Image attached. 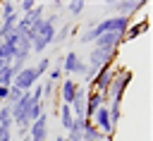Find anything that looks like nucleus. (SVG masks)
I'll use <instances>...</instances> for the list:
<instances>
[{
  "instance_id": "26",
  "label": "nucleus",
  "mask_w": 153,
  "mask_h": 141,
  "mask_svg": "<svg viewBox=\"0 0 153 141\" xmlns=\"http://www.w3.org/2000/svg\"><path fill=\"white\" fill-rule=\"evenodd\" d=\"M33 7H36V0H22V2L17 5V12H19L22 17H24V14H29V12L33 10Z\"/></svg>"
},
{
  "instance_id": "2",
  "label": "nucleus",
  "mask_w": 153,
  "mask_h": 141,
  "mask_svg": "<svg viewBox=\"0 0 153 141\" xmlns=\"http://www.w3.org/2000/svg\"><path fill=\"white\" fill-rule=\"evenodd\" d=\"M112 69H115V79H112V84H110V88H108V93H105V100H108V103H122L124 91H127V86L131 84L134 74H131L129 69H124L122 65H120V67H112Z\"/></svg>"
},
{
  "instance_id": "20",
  "label": "nucleus",
  "mask_w": 153,
  "mask_h": 141,
  "mask_svg": "<svg viewBox=\"0 0 153 141\" xmlns=\"http://www.w3.org/2000/svg\"><path fill=\"white\" fill-rule=\"evenodd\" d=\"M65 10H67L72 17H79V14L86 10V2H84V0H72V2H67V5H65Z\"/></svg>"
},
{
  "instance_id": "21",
  "label": "nucleus",
  "mask_w": 153,
  "mask_h": 141,
  "mask_svg": "<svg viewBox=\"0 0 153 141\" xmlns=\"http://www.w3.org/2000/svg\"><path fill=\"white\" fill-rule=\"evenodd\" d=\"M33 69L38 72V76H45V74H48V69H50V57H45V55H43V57H38V62L33 65Z\"/></svg>"
},
{
  "instance_id": "23",
  "label": "nucleus",
  "mask_w": 153,
  "mask_h": 141,
  "mask_svg": "<svg viewBox=\"0 0 153 141\" xmlns=\"http://www.w3.org/2000/svg\"><path fill=\"white\" fill-rule=\"evenodd\" d=\"M14 12H17V2H12V0L0 2V19H2V17H10V14H14Z\"/></svg>"
},
{
  "instance_id": "15",
  "label": "nucleus",
  "mask_w": 153,
  "mask_h": 141,
  "mask_svg": "<svg viewBox=\"0 0 153 141\" xmlns=\"http://www.w3.org/2000/svg\"><path fill=\"white\" fill-rule=\"evenodd\" d=\"M19 19H22V14H19V12H14V14H10V17H2V19H0V41L14 31V26H17V22H19Z\"/></svg>"
},
{
  "instance_id": "27",
  "label": "nucleus",
  "mask_w": 153,
  "mask_h": 141,
  "mask_svg": "<svg viewBox=\"0 0 153 141\" xmlns=\"http://www.w3.org/2000/svg\"><path fill=\"white\" fill-rule=\"evenodd\" d=\"M53 93H55V84H50L48 79L41 84V98H53Z\"/></svg>"
},
{
  "instance_id": "17",
  "label": "nucleus",
  "mask_w": 153,
  "mask_h": 141,
  "mask_svg": "<svg viewBox=\"0 0 153 141\" xmlns=\"http://www.w3.org/2000/svg\"><path fill=\"white\" fill-rule=\"evenodd\" d=\"M57 117H60V127L65 129V131H69L72 129V124H74V115H72V110H69V105H60V110H57Z\"/></svg>"
},
{
  "instance_id": "31",
  "label": "nucleus",
  "mask_w": 153,
  "mask_h": 141,
  "mask_svg": "<svg viewBox=\"0 0 153 141\" xmlns=\"http://www.w3.org/2000/svg\"><path fill=\"white\" fill-rule=\"evenodd\" d=\"M55 141H67V139H65V134H57V136H55Z\"/></svg>"
},
{
  "instance_id": "6",
  "label": "nucleus",
  "mask_w": 153,
  "mask_h": 141,
  "mask_svg": "<svg viewBox=\"0 0 153 141\" xmlns=\"http://www.w3.org/2000/svg\"><path fill=\"white\" fill-rule=\"evenodd\" d=\"M115 55H117V50L105 53V50H96V48H91V53H88V57H86L84 62H86V67H88V69L98 72V69H100V67H105V65H115Z\"/></svg>"
},
{
  "instance_id": "30",
  "label": "nucleus",
  "mask_w": 153,
  "mask_h": 141,
  "mask_svg": "<svg viewBox=\"0 0 153 141\" xmlns=\"http://www.w3.org/2000/svg\"><path fill=\"white\" fill-rule=\"evenodd\" d=\"M53 10H55V12H65V5H62L60 0H55V2H53Z\"/></svg>"
},
{
  "instance_id": "29",
  "label": "nucleus",
  "mask_w": 153,
  "mask_h": 141,
  "mask_svg": "<svg viewBox=\"0 0 153 141\" xmlns=\"http://www.w3.org/2000/svg\"><path fill=\"white\" fill-rule=\"evenodd\" d=\"M7 91H10V86H0V105H5V100H7Z\"/></svg>"
},
{
  "instance_id": "8",
  "label": "nucleus",
  "mask_w": 153,
  "mask_h": 141,
  "mask_svg": "<svg viewBox=\"0 0 153 141\" xmlns=\"http://www.w3.org/2000/svg\"><path fill=\"white\" fill-rule=\"evenodd\" d=\"M120 45H122V33H115V31L100 33V36L93 41V48H96V50H105V53L120 50Z\"/></svg>"
},
{
  "instance_id": "7",
  "label": "nucleus",
  "mask_w": 153,
  "mask_h": 141,
  "mask_svg": "<svg viewBox=\"0 0 153 141\" xmlns=\"http://www.w3.org/2000/svg\"><path fill=\"white\" fill-rule=\"evenodd\" d=\"M19 38H22V33L12 31L10 36H5V38L0 41V62H5V65L12 62V57H14V53H17V45H19Z\"/></svg>"
},
{
  "instance_id": "18",
  "label": "nucleus",
  "mask_w": 153,
  "mask_h": 141,
  "mask_svg": "<svg viewBox=\"0 0 153 141\" xmlns=\"http://www.w3.org/2000/svg\"><path fill=\"white\" fill-rule=\"evenodd\" d=\"M72 26H74V22L72 19H67L57 31H55V41H53V45H62L67 38H69V31H72Z\"/></svg>"
},
{
  "instance_id": "25",
  "label": "nucleus",
  "mask_w": 153,
  "mask_h": 141,
  "mask_svg": "<svg viewBox=\"0 0 153 141\" xmlns=\"http://www.w3.org/2000/svg\"><path fill=\"white\" fill-rule=\"evenodd\" d=\"M45 76H48V81H50V84H60V81H62V69H60V65H55L53 69H48V74H45Z\"/></svg>"
},
{
  "instance_id": "11",
  "label": "nucleus",
  "mask_w": 153,
  "mask_h": 141,
  "mask_svg": "<svg viewBox=\"0 0 153 141\" xmlns=\"http://www.w3.org/2000/svg\"><path fill=\"white\" fill-rule=\"evenodd\" d=\"M100 105H108L105 96H100L98 91H88V93H86V108H84V119H88V122H91V117L96 115V110H98Z\"/></svg>"
},
{
  "instance_id": "13",
  "label": "nucleus",
  "mask_w": 153,
  "mask_h": 141,
  "mask_svg": "<svg viewBox=\"0 0 153 141\" xmlns=\"http://www.w3.org/2000/svg\"><path fill=\"white\" fill-rule=\"evenodd\" d=\"M86 93H88V88L81 84V86H79V91H76V96H74V98H72V103H69V110H72L74 119L84 117V108H86Z\"/></svg>"
},
{
  "instance_id": "24",
  "label": "nucleus",
  "mask_w": 153,
  "mask_h": 141,
  "mask_svg": "<svg viewBox=\"0 0 153 141\" xmlns=\"http://www.w3.org/2000/svg\"><path fill=\"white\" fill-rule=\"evenodd\" d=\"M24 96V91L22 88H17V86H10V91H7V100H5V105H14L19 98Z\"/></svg>"
},
{
  "instance_id": "32",
  "label": "nucleus",
  "mask_w": 153,
  "mask_h": 141,
  "mask_svg": "<svg viewBox=\"0 0 153 141\" xmlns=\"http://www.w3.org/2000/svg\"><path fill=\"white\" fill-rule=\"evenodd\" d=\"M103 141H112V139H103Z\"/></svg>"
},
{
  "instance_id": "1",
  "label": "nucleus",
  "mask_w": 153,
  "mask_h": 141,
  "mask_svg": "<svg viewBox=\"0 0 153 141\" xmlns=\"http://www.w3.org/2000/svg\"><path fill=\"white\" fill-rule=\"evenodd\" d=\"M57 22H60V14H50V17H43L38 24H33L36 26V38L31 41V53L43 55V50L53 45L55 31H57Z\"/></svg>"
},
{
  "instance_id": "4",
  "label": "nucleus",
  "mask_w": 153,
  "mask_h": 141,
  "mask_svg": "<svg viewBox=\"0 0 153 141\" xmlns=\"http://www.w3.org/2000/svg\"><path fill=\"white\" fill-rule=\"evenodd\" d=\"M108 7H110L117 17H131V19H134V14H136L139 10L148 7V0H117V2L110 0Z\"/></svg>"
},
{
  "instance_id": "5",
  "label": "nucleus",
  "mask_w": 153,
  "mask_h": 141,
  "mask_svg": "<svg viewBox=\"0 0 153 141\" xmlns=\"http://www.w3.org/2000/svg\"><path fill=\"white\" fill-rule=\"evenodd\" d=\"M112 67H115V65H105V67L98 69V74H96L93 81L88 84L91 91H98L100 96L108 93V88H110V84H112V79H115V69H112Z\"/></svg>"
},
{
  "instance_id": "14",
  "label": "nucleus",
  "mask_w": 153,
  "mask_h": 141,
  "mask_svg": "<svg viewBox=\"0 0 153 141\" xmlns=\"http://www.w3.org/2000/svg\"><path fill=\"white\" fill-rule=\"evenodd\" d=\"M79 55L74 53V50H69V53H65L62 57H60V69L65 72V74H69V79H72V74H74V69H76V65H79Z\"/></svg>"
},
{
  "instance_id": "28",
  "label": "nucleus",
  "mask_w": 153,
  "mask_h": 141,
  "mask_svg": "<svg viewBox=\"0 0 153 141\" xmlns=\"http://www.w3.org/2000/svg\"><path fill=\"white\" fill-rule=\"evenodd\" d=\"M86 69H88V67H86V62H84V60H79V65H76V69H74V74H72V76H81V79H84Z\"/></svg>"
},
{
  "instance_id": "22",
  "label": "nucleus",
  "mask_w": 153,
  "mask_h": 141,
  "mask_svg": "<svg viewBox=\"0 0 153 141\" xmlns=\"http://www.w3.org/2000/svg\"><path fill=\"white\" fill-rule=\"evenodd\" d=\"M12 79H14L12 67H10V65L2 67V69H0V86H12Z\"/></svg>"
},
{
  "instance_id": "12",
  "label": "nucleus",
  "mask_w": 153,
  "mask_h": 141,
  "mask_svg": "<svg viewBox=\"0 0 153 141\" xmlns=\"http://www.w3.org/2000/svg\"><path fill=\"white\" fill-rule=\"evenodd\" d=\"M79 86H81V84H79L76 79H69V76H65V79L60 81V96H62V103H65V105L72 103V98L76 96Z\"/></svg>"
},
{
  "instance_id": "19",
  "label": "nucleus",
  "mask_w": 153,
  "mask_h": 141,
  "mask_svg": "<svg viewBox=\"0 0 153 141\" xmlns=\"http://www.w3.org/2000/svg\"><path fill=\"white\" fill-rule=\"evenodd\" d=\"M105 136L93 127V122H88L86 119V124H84V141H103Z\"/></svg>"
},
{
  "instance_id": "10",
  "label": "nucleus",
  "mask_w": 153,
  "mask_h": 141,
  "mask_svg": "<svg viewBox=\"0 0 153 141\" xmlns=\"http://www.w3.org/2000/svg\"><path fill=\"white\" fill-rule=\"evenodd\" d=\"M26 136H29V141H45V136H48V112H43L36 122H31Z\"/></svg>"
},
{
  "instance_id": "3",
  "label": "nucleus",
  "mask_w": 153,
  "mask_h": 141,
  "mask_svg": "<svg viewBox=\"0 0 153 141\" xmlns=\"http://www.w3.org/2000/svg\"><path fill=\"white\" fill-rule=\"evenodd\" d=\"M36 84H41V76H38V72L33 69V65H26V67H22L17 74H14V79H12V86H17V88H22L24 93H29Z\"/></svg>"
},
{
  "instance_id": "9",
  "label": "nucleus",
  "mask_w": 153,
  "mask_h": 141,
  "mask_svg": "<svg viewBox=\"0 0 153 141\" xmlns=\"http://www.w3.org/2000/svg\"><path fill=\"white\" fill-rule=\"evenodd\" d=\"M148 29H151V19H148V17L139 19V22H131V24L127 26V31L122 33V43H124V41H136V38L143 36Z\"/></svg>"
},
{
  "instance_id": "16",
  "label": "nucleus",
  "mask_w": 153,
  "mask_h": 141,
  "mask_svg": "<svg viewBox=\"0 0 153 141\" xmlns=\"http://www.w3.org/2000/svg\"><path fill=\"white\" fill-rule=\"evenodd\" d=\"M84 124H86V119H84V117L74 119L72 129H69V131H65V139H67V141H84Z\"/></svg>"
}]
</instances>
